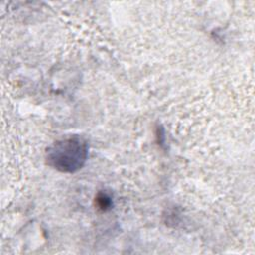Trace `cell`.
Here are the masks:
<instances>
[{
  "mask_svg": "<svg viewBox=\"0 0 255 255\" xmlns=\"http://www.w3.org/2000/svg\"><path fill=\"white\" fill-rule=\"evenodd\" d=\"M86 145L79 138H69L57 142L48 153V159L62 171L78 169L86 159Z\"/></svg>",
  "mask_w": 255,
  "mask_h": 255,
  "instance_id": "1",
  "label": "cell"
},
{
  "mask_svg": "<svg viewBox=\"0 0 255 255\" xmlns=\"http://www.w3.org/2000/svg\"><path fill=\"white\" fill-rule=\"evenodd\" d=\"M97 199H98V201H99L100 207L103 208V209H105L106 207H108V206L110 205V199H109L107 196H105L104 194H103V195H100Z\"/></svg>",
  "mask_w": 255,
  "mask_h": 255,
  "instance_id": "2",
  "label": "cell"
}]
</instances>
